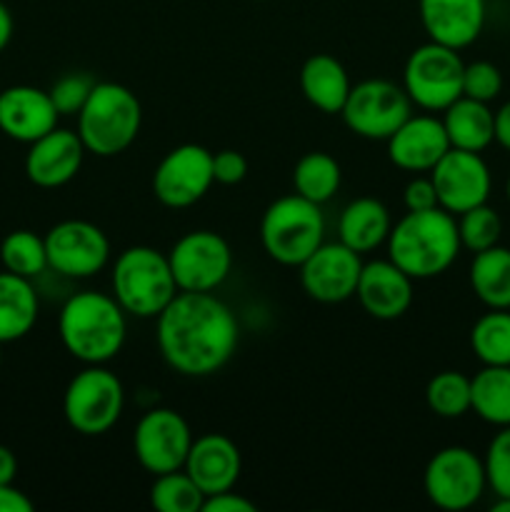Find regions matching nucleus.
<instances>
[{"instance_id":"nucleus-1","label":"nucleus","mask_w":510,"mask_h":512,"mask_svg":"<svg viewBox=\"0 0 510 512\" xmlns=\"http://www.w3.org/2000/svg\"><path fill=\"white\" fill-rule=\"evenodd\" d=\"M238 338V318L213 293H178L155 318L160 355L185 378L220 373L235 355Z\"/></svg>"},{"instance_id":"nucleus-42","label":"nucleus","mask_w":510,"mask_h":512,"mask_svg":"<svg viewBox=\"0 0 510 512\" xmlns=\"http://www.w3.org/2000/svg\"><path fill=\"white\" fill-rule=\"evenodd\" d=\"M495 143L510 153V100L495 110Z\"/></svg>"},{"instance_id":"nucleus-4","label":"nucleus","mask_w":510,"mask_h":512,"mask_svg":"<svg viewBox=\"0 0 510 512\" xmlns=\"http://www.w3.org/2000/svg\"><path fill=\"white\" fill-rule=\"evenodd\" d=\"M113 298L128 315L140 320H155L170 300L180 293L170 270L168 253H160L150 245H133L115 258Z\"/></svg>"},{"instance_id":"nucleus-32","label":"nucleus","mask_w":510,"mask_h":512,"mask_svg":"<svg viewBox=\"0 0 510 512\" xmlns=\"http://www.w3.org/2000/svg\"><path fill=\"white\" fill-rule=\"evenodd\" d=\"M205 495L183 468L155 475L150 485V505L160 512H203Z\"/></svg>"},{"instance_id":"nucleus-33","label":"nucleus","mask_w":510,"mask_h":512,"mask_svg":"<svg viewBox=\"0 0 510 512\" xmlns=\"http://www.w3.org/2000/svg\"><path fill=\"white\" fill-rule=\"evenodd\" d=\"M425 403L438 418L453 420L470 413V378L458 370L433 375L425 388Z\"/></svg>"},{"instance_id":"nucleus-20","label":"nucleus","mask_w":510,"mask_h":512,"mask_svg":"<svg viewBox=\"0 0 510 512\" xmlns=\"http://www.w3.org/2000/svg\"><path fill=\"white\" fill-rule=\"evenodd\" d=\"M355 298L370 318L398 320L413 305V278L390 258L370 260L360 270Z\"/></svg>"},{"instance_id":"nucleus-44","label":"nucleus","mask_w":510,"mask_h":512,"mask_svg":"<svg viewBox=\"0 0 510 512\" xmlns=\"http://www.w3.org/2000/svg\"><path fill=\"white\" fill-rule=\"evenodd\" d=\"M13 30H15L13 13H10L8 5L0 0V53H3V50L10 45V40H13Z\"/></svg>"},{"instance_id":"nucleus-21","label":"nucleus","mask_w":510,"mask_h":512,"mask_svg":"<svg viewBox=\"0 0 510 512\" xmlns=\"http://www.w3.org/2000/svg\"><path fill=\"white\" fill-rule=\"evenodd\" d=\"M60 113L48 90L35 85H10L0 90V133L18 143H35L58 128Z\"/></svg>"},{"instance_id":"nucleus-30","label":"nucleus","mask_w":510,"mask_h":512,"mask_svg":"<svg viewBox=\"0 0 510 512\" xmlns=\"http://www.w3.org/2000/svg\"><path fill=\"white\" fill-rule=\"evenodd\" d=\"M470 350L483 365H510V310H490L470 330Z\"/></svg>"},{"instance_id":"nucleus-43","label":"nucleus","mask_w":510,"mask_h":512,"mask_svg":"<svg viewBox=\"0 0 510 512\" xmlns=\"http://www.w3.org/2000/svg\"><path fill=\"white\" fill-rule=\"evenodd\" d=\"M15 475H18V460H15V453L5 445H0V485L13 483Z\"/></svg>"},{"instance_id":"nucleus-26","label":"nucleus","mask_w":510,"mask_h":512,"mask_svg":"<svg viewBox=\"0 0 510 512\" xmlns=\"http://www.w3.org/2000/svg\"><path fill=\"white\" fill-rule=\"evenodd\" d=\"M40 300L33 280L20 275L0 273V343H15L25 338L38 323Z\"/></svg>"},{"instance_id":"nucleus-34","label":"nucleus","mask_w":510,"mask_h":512,"mask_svg":"<svg viewBox=\"0 0 510 512\" xmlns=\"http://www.w3.org/2000/svg\"><path fill=\"white\" fill-rule=\"evenodd\" d=\"M455 220H458L460 245L470 253H480V250L498 245L500 233H503V220H500L498 210L490 208L488 203L475 205V208L455 215Z\"/></svg>"},{"instance_id":"nucleus-47","label":"nucleus","mask_w":510,"mask_h":512,"mask_svg":"<svg viewBox=\"0 0 510 512\" xmlns=\"http://www.w3.org/2000/svg\"><path fill=\"white\" fill-rule=\"evenodd\" d=\"M505 193H508V200H510V178H508V185H505Z\"/></svg>"},{"instance_id":"nucleus-7","label":"nucleus","mask_w":510,"mask_h":512,"mask_svg":"<svg viewBox=\"0 0 510 512\" xmlns=\"http://www.w3.org/2000/svg\"><path fill=\"white\" fill-rule=\"evenodd\" d=\"M125 388L105 365H85L70 378L63 395V415L75 433L85 438L105 435L120 420Z\"/></svg>"},{"instance_id":"nucleus-2","label":"nucleus","mask_w":510,"mask_h":512,"mask_svg":"<svg viewBox=\"0 0 510 512\" xmlns=\"http://www.w3.org/2000/svg\"><path fill=\"white\" fill-rule=\"evenodd\" d=\"M63 348L83 365H105L123 350L128 338V313L113 293L80 290L70 295L58 315Z\"/></svg>"},{"instance_id":"nucleus-14","label":"nucleus","mask_w":510,"mask_h":512,"mask_svg":"<svg viewBox=\"0 0 510 512\" xmlns=\"http://www.w3.org/2000/svg\"><path fill=\"white\" fill-rule=\"evenodd\" d=\"M48 268L63 278H93L108 265L110 240L90 220H60L45 233Z\"/></svg>"},{"instance_id":"nucleus-28","label":"nucleus","mask_w":510,"mask_h":512,"mask_svg":"<svg viewBox=\"0 0 510 512\" xmlns=\"http://www.w3.org/2000/svg\"><path fill=\"white\" fill-rule=\"evenodd\" d=\"M470 410L495 428L510 425V365H483L470 378Z\"/></svg>"},{"instance_id":"nucleus-35","label":"nucleus","mask_w":510,"mask_h":512,"mask_svg":"<svg viewBox=\"0 0 510 512\" xmlns=\"http://www.w3.org/2000/svg\"><path fill=\"white\" fill-rule=\"evenodd\" d=\"M485 478L495 498H510V425L500 428L485 450Z\"/></svg>"},{"instance_id":"nucleus-18","label":"nucleus","mask_w":510,"mask_h":512,"mask_svg":"<svg viewBox=\"0 0 510 512\" xmlns=\"http://www.w3.org/2000/svg\"><path fill=\"white\" fill-rule=\"evenodd\" d=\"M418 15L428 40L463 50L483 33L488 0H418Z\"/></svg>"},{"instance_id":"nucleus-40","label":"nucleus","mask_w":510,"mask_h":512,"mask_svg":"<svg viewBox=\"0 0 510 512\" xmlns=\"http://www.w3.org/2000/svg\"><path fill=\"white\" fill-rule=\"evenodd\" d=\"M255 503H250L243 495L225 490V493L208 495L203 503V512H255Z\"/></svg>"},{"instance_id":"nucleus-37","label":"nucleus","mask_w":510,"mask_h":512,"mask_svg":"<svg viewBox=\"0 0 510 512\" xmlns=\"http://www.w3.org/2000/svg\"><path fill=\"white\" fill-rule=\"evenodd\" d=\"M93 85L95 80L90 75L68 73L55 80L48 93L60 115H78L83 110V105L88 103L90 93H93Z\"/></svg>"},{"instance_id":"nucleus-10","label":"nucleus","mask_w":510,"mask_h":512,"mask_svg":"<svg viewBox=\"0 0 510 512\" xmlns=\"http://www.w3.org/2000/svg\"><path fill=\"white\" fill-rule=\"evenodd\" d=\"M413 115V100L403 85L370 78L353 85L340 118L350 133L365 140H388Z\"/></svg>"},{"instance_id":"nucleus-29","label":"nucleus","mask_w":510,"mask_h":512,"mask_svg":"<svg viewBox=\"0 0 510 512\" xmlns=\"http://www.w3.org/2000/svg\"><path fill=\"white\" fill-rule=\"evenodd\" d=\"M340 180H343L340 163L330 153H323V150L305 153L293 168L295 193L318 205L328 203L338 193Z\"/></svg>"},{"instance_id":"nucleus-36","label":"nucleus","mask_w":510,"mask_h":512,"mask_svg":"<svg viewBox=\"0 0 510 512\" xmlns=\"http://www.w3.org/2000/svg\"><path fill=\"white\" fill-rule=\"evenodd\" d=\"M503 93V73L490 60H475L463 70V95L465 98L490 103Z\"/></svg>"},{"instance_id":"nucleus-13","label":"nucleus","mask_w":510,"mask_h":512,"mask_svg":"<svg viewBox=\"0 0 510 512\" xmlns=\"http://www.w3.org/2000/svg\"><path fill=\"white\" fill-rule=\"evenodd\" d=\"M193 440V430L178 410L153 408L135 425L133 453L140 468L155 478L183 468Z\"/></svg>"},{"instance_id":"nucleus-27","label":"nucleus","mask_w":510,"mask_h":512,"mask_svg":"<svg viewBox=\"0 0 510 512\" xmlns=\"http://www.w3.org/2000/svg\"><path fill=\"white\" fill-rule=\"evenodd\" d=\"M470 288L490 310H510V248L493 245L473 253Z\"/></svg>"},{"instance_id":"nucleus-16","label":"nucleus","mask_w":510,"mask_h":512,"mask_svg":"<svg viewBox=\"0 0 510 512\" xmlns=\"http://www.w3.org/2000/svg\"><path fill=\"white\" fill-rule=\"evenodd\" d=\"M298 270L300 285L310 300L335 305L345 303L355 295L363 260H360V253L338 240V243L320 245L310 258L298 265Z\"/></svg>"},{"instance_id":"nucleus-5","label":"nucleus","mask_w":510,"mask_h":512,"mask_svg":"<svg viewBox=\"0 0 510 512\" xmlns=\"http://www.w3.org/2000/svg\"><path fill=\"white\" fill-rule=\"evenodd\" d=\"M78 135L85 150L98 158H115L135 143L143 125L138 95L120 83H95L78 115Z\"/></svg>"},{"instance_id":"nucleus-46","label":"nucleus","mask_w":510,"mask_h":512,"mask_svg":"<svg viewBox=\"0 0 510 512\" xmlns=\"http://www.w3.org/2000/svg\"><path fill=\"white\" fill-rule=\"evenodd\" d=\"M0 368H3V343H0Z\"/></svg>"},{"instance_id":"nucleus-6","label":"nucleus","mask_w":510,"mask_h":512,"mask_svg":"<svg viewBox=\"0 0 510 512\" xmlns=\"http://www.w3.org/2000/svg\"><path fill=\"white\" fill-rule=\"evenodd\" d=\"M260 243L270 260L285 268H298L325 243L320 205L298 193L273 200L260 220Z\"/></svg>"},{"instance_id":"nucleus-39","label":"nucleus","mask_w":510,"mask_h":512,"mask_svg":"<svg viewBox=\"0 0 510 512\" xmlns=\"http://www.w3.org/2000/svg\"><path fill=\"white\" fill-rule=\"evenodd\" d=\"M403 203L405 210H430V208H440L438 205V193H435L433 180L423 178V175H415L403 190Z\"/></svg>"},{"instance_id":"nucleus-9","label":"nucleus","mask_w":510,"mask_h":512,"mask_svg":"<svg viewBox=\"0 0 510 512\" xmlns=\"http://www.w3.org/2000/svg\"><path fill=\"white\" fill-rule=\"evenodd\" d=\"M488 488L483 458L463 445L438 450L423 473V490L440 510L463 512L473 508Z\"/></svg>"},{"instance_id":"nucleus-17","label":"nucleus","mask_w":510,"mask_h":512,"mask_svg":"<svg viewBox=\"0 0 510 512\" xmlns=\"http://www.w3.org/2000/svg\"><path fill=\"white\" fill-rule=\"evenodd\" d=\"M85 153L88 150H85L78 130L53 128L43 138L28 145L25 175L38 188H63L80 173Z\"/></svg>"},{"instance_id":"nucleus-12","label":"nucleus","mask_w":510,"mask_h":512,"mask_svg":"<svg viewBox=\"0 0 510 512\" xmlns=\"http://www.w3.org/2000/svg\"><path fill=\"white\" fill-rule=\"evenodd\" d=\"M213 183V153L195 143L168 150L153 170L155 200L173 210L200 203Z\"/></svg>"},{"instance_id":"nucleus-45","label":"nucleus","mask_w":510,"mask_h":512,"mask_svg":"<svg viewBox=\"0 0 510 512\" xmlns=\"http://www.w3.org/2000/svg\"><path fill=\"white\" fill-rule=\"evenodd\" d=\"M490 510H493V512H510V498H498Z\"/></svg>"},{"instance_id":"nucleus-3","label":"nucleus","mask_w":510,"mask_h":512,"mask_svg":"<svg viewBox=\"0 0 510 512\" xmlns=\"http://www.w3.org/2000/svg\"><path fill=\"white\" fill-rule=\"evenodd\" d=\"M460 250L458 220L443 208L408 210L388 235V258L413 280L443 275Z\"/></svg>"},{"instance_id":"nucleus-24","label":"nucleus","mask_w":510,"mask_h":512,"mask_svg":"<svg viewBox=\"0 0 510 512\" xmlns=\"http://www.w3.org/2000/svg\"><path fill=\"white\" fill-rule=\"evenodd\" d=\"M393 218L390 210L375 198H355L338 218V240L355 253L365 255L388 243Z\"/></svg>"},{"instance_id":"nucleus-15","label":"nucleus","mask_w":510,"mask_h":512,"mask_svg":"<svg viewBox=\"0 0 510 512\" xmlns=\"http://www.w3.org/2000/svg\"><path fill=\"white\" fill-rule=\"evenodd\" d=\"M430 180L438 193V205L453 215L488 203L493 190V175L483 155L458 148H450L438 160L430 170Z\"/></svg>"},{"instance_id":"nucleus-38","label":"nucleus","mask_w":510,"mask_h":512,"mask_svg":"<svg viewBox=\"0 0 510 512\" xmlns=\"http://www.w3.org/2000/svg\"><path fill=\"white\" fill-rule=\"evenodd\" d=\"M248 175V160L238 150H218L213 153V178L220 185H238Z\"/></svg>"},{"instance_id":"nucleus-23","label":"nucleus","mask_w":510,"mask_h":512,"mask_svg":"<svg viewBox=\"0 0 510 512\" xmlns=\"http://www.w3.org/2000/svg\"><path fill=\"white\" fill-rule=\"evenodd\" d=\"M350 88L353 83H350L345 65L328 53L310 55L300 68V90H303L305 100L320 113L340 115Z\"/></svg>"},{"instance_id":"nucleus-11","label":"nucleus","mask_w":510,"mask_h":512,"mask_svg":"<svg viewBox=\"0 0 510 512\" xmlns=\"http://www.w3.org/2000/svg\"><path fill=\"white\" fill-rule=\"evenodd\" d=\"M168 263L180 293H215L233 270V250L213 230H190L175 240Z\"/></svg>"},{"instance_id":"nucleus-19","label":"nucleus","mask_w":510,"mask_h":512,"mask_svg":"<svg viewBox=\"0 0 510 512\" xmlns=\"http://www.w3.org/2000/svg\"><path fill=\"white\" fill-rule=\"evenodd\" d=\"M385 143L390 163L405 173H430L450 150L443 120L433 113L410 115Z\"/></svg>"},{"instance_id":"nucleus-22","label":"nucleus","mask_w":510,"mask_h":512,"mask_svg":"<svg viewBox=\"0 0 510 512\" xmlns=\"http://www.w3.org/2000/svg\"><path fill=\"white\" fill-rule=\"evenodd\" d=\"M183 470L208 498V495L235 488L243 470V458H240L238 445L228 435L205 433L190 445Z\"/></svg>"},{"instance_id":"nucleus-8","label":"nucleus","mask_w":510,"mask_h":512,"mask_svg":"<svg viewBox=\"0 0 510 512\" xmlns=\"http://www.w3.org/2000/svg\"><path fill=\"white\" fill-rule=\"evenodd\" d=\"M463 70L465 63L460 50L428 40L405 60L403 88L420 110L443 113L463 95Z\"/></svg>"},{"instance_id":"nucleus-31","label":"nucleus","mask_w":510,"mask_h":512,"mask_svg":"<svg viewBox=\"0 0 510 512\" xmlns=\"http://www.w3.org/2000/svg\"><path fill=\"white\" fill-rule=\"evenodd\" d=\"M0 263H3V270L20 278H38L48 268L45 238H40L33 230H13L0 243Z\"/></svg>"},{"instance_id":"nucleus-41","label":"nucleus","mask_w":510,"mask_h":512,"mask_svg":"<svg viewBox=\"0 0 510 512\" xmlns=\"http://www.w3.org/2000/svg\"><path fill=\"white\" fill-rule=\"evenodd\" d=\"M0 512H33V500L13 483L0 485Z\"/></svg>"},{"instance_id":"nucleus-25","label":"nucleus","mask_w":510,"mask_h":512,"mask_svg":"<svg viewBox=\"0 0 510 512\" xmlns=\"http://www.w3.org/2000/svg\"><path fill=\"white\" fill-rule=\"evenodd\" d=\"M443 128L448 133L450 148L483 153L495 143V113L488 103L460 95L443 110Z\"/></svg>"}]
</instances>
